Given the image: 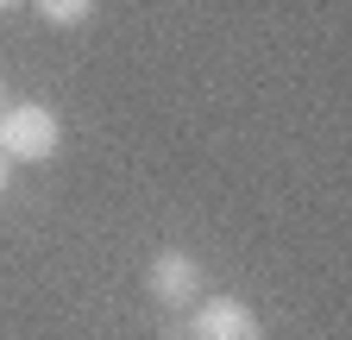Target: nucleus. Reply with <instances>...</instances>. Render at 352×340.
<instances>
[{"instance_id": "nucleus-1", "label": "nucleus", "mask_w": 352, "mask_h": 340, "mask_svg": "<svg viewBox=\"0 0 352 340\" xmlns=\"http://www.w3.org/2000/svg\"><path fill=\"white\" fill-rule=\"evenodd\" d=\"M57 145H63V120L51 107L25 101V107L0 114V158H7V164H44Z\"/></svg>"}, {"instance_id": "nucleus-2", "label": "nucleus", "mask_w": 352, "mask_h": 340, "mask_svg": "<svg viewBox=\"0 0 352 340\" xmlns=\"http://www.w3.org/2000/svg\"><path fill=\"white\" fill-rule=\"evenodd\" d=\"M145 290L157 309H189V303H201V265L189 252H157L145 271Z\"/></svg>"}, {"instance_id": "nucleus-3", "label": "nucleus", "mask_w": 352, "mask_h": 340, "mask_svg": "<svg viewBox=\"0 0 352 340\" xmlns=\"http://www.w3.org/2000/svg\"><path fill=\"white\" fill-rule=\"evenodd\" d=\"M189 340H264V321L239 303V296H201Z\"/></svg>"}, {"instance_id": "nucleus-4", "label": "nucleus", "mask_w": 352, "mask_h": 340, "mask_svg": "<svg viewBox=\"0 0 352 340\" xmlns=\"http://www.w3.org/2000/svg\"><path fill=\"white\" fill-rule=\"evenodd\" d=\"M95 13V0H38V19L44 25H82Z\"/></svg>"}, {"instance_id": "nucleus-5", "label": "nucleus", "mask_w": 352, "mask_h": 340, "mask_svg": "<svg viewBox=\"0 0 352 340\" xmlns=\"http://www.w3.org/2000/svg\"><path fill=\"white\" fill-rule=\"evenodd\" d=\"M0 189H7V158H0Z\"/></svg>"}, {"instance_id": "nucleus-6", "label": "nucleus", "mask_w": 352, "mask_h": 340, "mask_svg": "<svg viewBox=\"0 0 352 340\" xmlns=\"http://www.w3.org/2000/svg\"><path fill=\"white\" fill-rule=\"evenodd\" d=\"M7 7H19V0H0V13H7Z\"/></svg>"}]
</instances>
